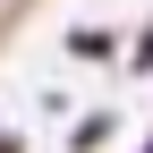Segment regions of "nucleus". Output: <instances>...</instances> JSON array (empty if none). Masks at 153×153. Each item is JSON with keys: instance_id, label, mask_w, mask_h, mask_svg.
Segmentation results:
<instances>
[{"instance_id": "obj_1", "label": "nucleus", "mask_w": 153, "mask_h": 153, "mask_svg": "<svg viewBox=\"0 0 153 153\" xmlns=\"http://www.w3.org/2000/svg\"><path fill=\"white\" fill-rule=\"evenodd\" d=\"M145 153H153V145H145Z\"/></svg>"}]
</instances>
